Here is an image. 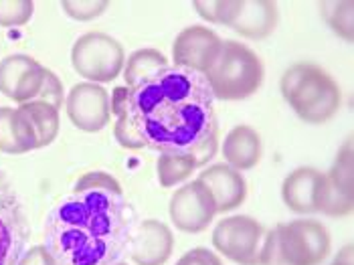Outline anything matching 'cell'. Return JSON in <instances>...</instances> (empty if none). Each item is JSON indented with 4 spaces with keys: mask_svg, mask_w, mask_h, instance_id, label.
Here are the masks:
<instances>
[{
    "mask_svg": "<svg viewBox=\"0 0 354 265\" xmlns=\"http://www.w3.org/2000/svg\"><path fill=\"white\" fill-rule=\"evenodd\" d=\"M207 80L183 67H166L136 87H115L109 107L113 136L128 150L189 154L198 168L215 158L218 124Z\"/></svg>",
    "mask_w": 354,
    "mask_h": 265,
    "instance_id": "cell-1",
    "label": "cell"
},
{
    "mask_svg": "<svg viewBox=\"0 0 354 265\" xmlns=\"http://www.w3.org/2000/svg\"><path fill=\"white\" fill-rule=\"evenodd\" d=\"M136 214L122 185L102 170L83 174L45 221V247L63 265H113L130 251Z\"/></svg>",
    "mask_w": 354,
    "mask_h": 265,
    "instance_id": "cell-2",
    "label": "cell"
},
{
    "mask_svg": "<svg viewBox=\"0 0 354 265\" xmlns=\"http://www.w3.org/2000/svg\"><path fill=\"white\" fill-rule=\"evenodd\" d=\"M279 89L296 116L312 126L330 122L342 106L340 85L316 63H296L286 69Z\"/></svg>",
    "mask_w": 354,
    "mask_h": 265,
    "instance_id": "cell-3",
    "label": "cell"
},
{
    "mask_svg": "<svg viewBox=\"0 0 354 265\" xmlns=\"http://www.w3.org/2000/svg\"><path fill=\"white\" fill-rule=\"evenodd\" d=\"M263 61L247 45L227 39L221 45V53L205 80L215 100L241 102L251 98L263 85Z\"/></svg>",
    "mask_w": 354,
    "mask_h": 265,
    "instance_id": "cell-4",
    "label": "cell"
},
{
    "mask_svg": "<svg viewBox=\"0 0 354 265\" xmlns=\"http://www.w3.org/2000/svg\"><path fill=\"white\" fill-rule=\"evenodd\" d=\"M71 63L75 73L89 83H111L126 65V53L118 39L106 33H85L82 35L71 49Z\"/></svg>",
    "mask_w": 354,
    "mask_h": 265,
    "instance_id": "cell-5",
    "label": "cell"
},
{
    "mask_svg": "<svg viewBox=\"0 0 354 265\" xmlns=\"http://www.w3.org/2000/svg\"><path fill=\"white\" fill-rule=\"evenodd\" d=\"M273 231L286 265H322L332 247L328 229L316 219H294Z\"/></svg>",
    "mask_w": 354,
    "mask_h": 265,
    "instance_id": "cell-6",
    "label": "cell"
},
{
    "mask_svg": "<svg viewBox=\"0 0 354 265\" xmlns=\"http://www.w3.org/2000/svg\"><path fill=\"white\" fill-rule=\"evenodd\" d=\"M263 225L249 214H233L221 219L213 231V247L223 257L239 265H259L263 241Z\"/></svg>",
    "mask_w": 354,
    "mask_h": 265,
    "instance_id": "cell-7",
    "label": "cell"
},
{
    "mask_svg": "<svg viewBox=\"0 0 354 265\" xmlns=\"http://www.w3.org/2000/svg\"><path fill=\"white\" fill-rule=\"evenodd\" d=\"M170 221L172 225L187 235L203 233L211 227L217 207L211 190L203 185L198 179L183 185L170 199Z\"/></svg>",
    "mask_w": 354,
    "mask_h": 265,
    "instance_id": "cell-8",
    "label": "cell"
},
{
    "mask_svg": "<svg viewBox=\"0 0 354 265\" xmlns=\"http://www.w3.org/2000/svg\"><path fill=\"white\" fill-rule=\"evenodd\" d=\"M49 69L25 53H15L0 61V93L23 106L41 98Z\"/></svg>",
    "mask_w": 354,
    "mask_h": 265,
    "instance_id": "cell-9",
    "label": "cell"
},
{
    "mask_svg": "<svg viewBox=\"0 0 354 265\" xmlns=\"http://www.w3.org/2000/svg\"><path fill=\"white\" fill-rule=\"evenodd\" d=\"M28 225L23 205L8 179L0 172V265H17L25 253Z\"/></svg>",
    "mask_w": 354,
    "mask_h": 265,
    "instance_id": "cell-10",
    "label": "cell"
},
{
    "mask_svg": "<svg viewBox=\"0 0 354 265\" xmlns=\"http://www.w3.org/2000/svg\"><path fill=\"white\" fill-rule=\"evenodd\" d=\"M223 39L215 30L203 25H192L180 30L172 43L174 67H183L198 75H207L221 53Z\"/></svg>",
    "mask_w": 354,
    "mask_h": 265,
    "instance_id": "cell-11",
    "label": "cell"
},
{
    "mask_svg": "<svg viewBox=\"0 0 354 265\" xmlns=\"http://www.w3.org/2000/svg\"><path fill=\"white\" fill-rule=\"evenodd\" d=\"M67 118L82 132L93 134L104 130L111 120L109 93L97 83H75L65 100Z\"/></svg>",
    "mask_w": 354,
    "mask_h": 265,
    "instance_id": "cell-12",
    "label": "cell"
},
{
    "mask_svg": "<svg viewBox=\"0 0 354 265\" xmlns=\"http://www.w3.org/2000/svg\"><path fill=\"white\" fill-rule=\"evenodd\" d=\"M353 181V138L340 146L336 160L326 174V188L320 212L332 219H342L353 212L354 207Z\"/></svg>",
    "mask_w": 354,
    "mask_h": 265,
    "instance_id": "cell-13",
    "label": "cell"
},
{
    "mask_svg": "<svg viewBox=\"0 0 354 265\" xmlns=\"http://www.w3.org/2000/svg\"><path fill=\"white\" fill-rule=\"evenodd\" d=\"M326 188V174L312 166H300L292 170L281 185L283 205L296 214L320 212Z\"/></svg>",
    "mask_w": 354,
    "mask_h": 265,
    "instance_id": "cell-14",
    "label": "cell"
},
{
    "mask_svg": "<svg viewBox=\"0 0 354 265\" xmlns=\"http://www.w3.org/2000/svg\"><path fill=\"white\" fill-rule=\"evenodd\" d=\"M174 249V235L168 229V225H164L162 221L156 219H146L140 223L132 245H130V253H132V262L136 265H164Z\"/></svg>",
    "mask_w": 354,
    "mask_h": 265,
    "instance_id": "cell-15",
    "label": "cell"
},
{
    "mask_svg": "<svg viewBox=\"0 0 354 265\" xmlns=\"http://www.w3.org/2000/svg\"><path fill=\"white\" fill-rule=\"evenodd\" d=\"M198 181L211 190L217 212L235 211L245 203L247 181L243 179V172L231 168L225 162L207 166L201 172Z\"/></svg>",
    "mask_w": 354,
    "mask_h": 265,
    "instance_id": "cell-16",
    "label": "cell"
},
{
    "mask_svg": "<svg viewBox=\"0 0 354 265\" xmlns=\"http://www.w3.org/2000/svg\"><path fill=\"white\" fill-rule=\"evenodd\" d=\"M221 152H223L225 164H229L231 168L239 172L251 170L259 164L261 154H263L261 136L251 126H235L225 136Z\"/></svg>",
    "mask_w": 354,
    "mask_h": 265,
    "instance_id": "cell-17",
    "label": "cell"
},
{
    "mask_svg": "<svg viewBox=\"0 0 354 265\" xmlns=\"http://www.w3.org/2000/svg\"><path fill=\"white\" fill-rule=\"evenodd\" d=\"M277 4L272 0H243V8L231 28L253 41L268 39L277 27Z\"/></svg>",
    "mask_w": 354,
    "mask_h": 265,
    "instance_id": "cell-18",
    "label": "cell"
},
{
    "mask_svg": "<svg viewBox=\"0 0 354 265\" xmlns=\"http://www.w3.org/2000/svg\"><path fill=\"white\" fill-rule=\"evenodd\" d=\"M39 150L37 136L19 107H0V152L27 154Z\"/></svg>",
    "mask_w": 354,
    "mask_h": 265,
    "instance_id": "cell-19",
    "label": "cell"
},
{
    "mask_svg": "<svg viewBox=\"0 0 354 265\" xmlns=\"http://www.w3.org/2000/svg\"><path fill=\"white\" fill-rule=\"evenodd\" d=\"M19 111L27 118L28 126L37 136L39 148H45L53 142L59 134V109L47 102H28L19 106Z\"/></svg>",
    "mask_w": 354,
    "mask_h": 265,
    "instance_id": "cell-20",
    "label": "cell"
},
{
    "mask_svg": "<svg viewBox=\"0 0 354 265\" xmlns=\"http://www.w3.org/2000/svg\"><path fill=\"white\" fill-rule=\"evenodd\" d=\"M166 67H170L168 59L158 49H138L128 57L124 71H122L126 87H136L144 81L152 80Z\"/></svg>",
    "mask_w": 354,
    "mask_h": 265,
    "instance_id": "cell-21",
    "label": "cell"
},
{
    "mask_svg": "<svg viewBox=\"0 0 354 265\" xmlns=\"http://www.w3.org/2000/svg\"><path fill=\"white\" fill-rule=\"evenodd\" d=\"M198 168L196 160L189 154H160L156 160V176L162 188L183 185Z\"/></svg>",
    "mask_w": 354,
    "mask_h": 265,
    "instance_id": "cell-22",
    "label": "cell"
},
{
    "mask_svg": "<svg viewBox=\"0 0 354 265\" xmlns=\"http://www.w3.org/2000/svg\"><path fill=\"white\" fill-rule=\"evenodd\" d=\"M192 6L207 23L231 27L243 8V0H194Z\"/></svg>",
    "mask_w": 354,
    "mask_h": 265,
    "instance_id": "cell-23",
    "label": "cell"
},
{
    "mask_svg": "<svg viewBox=\"0 0 354 265\" xmlns=\"http://www.w3.org/2000/svg\"><path fill=\"white\" fill-rule=\"evenodd\" d=\"M322 17L328 23V27L332 28L340 39L344 41H353V12L354 2H322L320 4Z\"/></svg>",
    "mask_w": 354,
    "mask_h": 265,
    "instance_id": "cell-24",
    "label": "cell"
},
{
    "mask_svg": "<svg viewBox=\"0 0 354 265\" xmlns=\"http://www.w3.org/2000/svg\"><path fill=\"white\" fill-rule=\"evenodd\" d=\"M32 12L35 4L30 0H0V27H23Z\"/></svg>",
    "mask_w": 354,
    "mask_h": 265,
    "instance_id": "cell-25",
    "label": "cell"
},
{
    "mask_svg": "<svg viewBox=\"0 0 354 265\" xmlns=\"http://www.w3.org/2000/svg\"><path fill=\"white\" fill-rule=\"evenodd\" d=\"M61 6H63L65 15L71 17L73 21L87 23V21H93L100 15H104L109 2L106 0H100V2L97 0H65V2H61Z\"/></svg>",
    "mask_w": 354,
    "mask_h": 265,
    "instance_id": "cell-26",
    "label": "cell"
},
{
    "mask_svg": "<svg viewBox=\"0 0 354 265\" xmlns=\"http://www.w3.org/2000/svg\"><path fill=\"white\" fill-rule=\"evenodd\" d=\"M17 265H63L61 262H57L53 253L45 247V245H32L30 249H27L21 259L17 262Z\"/></svg>",
    "mask_w": 354,
    "mask_h": 265,
    "instance_id": "cell-27",
    "label": "cell"
},
{
    "mask_svg": "<svg viewBox=\"0 0 354 265\" xmlns=\"http://www.w3.org/2000/svg\"><path fill=\"white\" fill-rule=\"evenodd\" d=\"M176 265H223L221 257L215 251L207 249V247H194L191 251H187Z\"/></svg>",
    "mask_w": 354,
    "mask_h": 265,
    "instance_id": "cell-28",
    "label": "cell"
},
{
    "mask_svg": "<svg viewBox=\"0 0 354 265\" xmlns=\"http://www.w3.org/2000/svg\"><path fill=\"white\" fill-rule=\"evenodd\" d=\"M330 265H353V247L346 245V247L338 253V257H336Z\"/></svg>",
    "mask_w": 354,
    "mask_h": 265,
    "instance_id": "cell-29",
    "label": "cell"
},
{
    "mask_svg": "<svg viewBox=\"0 0 354 265\" xmlns=\"http://www.w3.org/2000/svg\"><path fill=\"white\" fill-rule=\"evenodd\" d=\"M113 265H128V264H122V262H120V264H113Z\"/></svg>",
    "mask_w": 354,
    "mask_h": 265,
    "instance_id": "cell-30",
    "label": "cell"
}]
</instances>
